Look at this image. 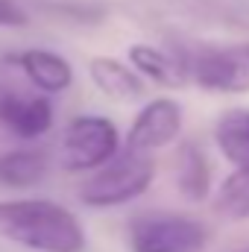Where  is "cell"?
<instances>
[{
  "label": "cell",
  "instance_id": "7a4b0ae2",
  "mask_svg": "<svg viewBox=\"0 0 249 252\" xmlns=\"http://www.w3.org/2000/svg\"><path fill=\"white\" fill-rule=\"evenodd\" d=\"M124 9L158 27L249 32V3L244 0H126Z\"/></svg>",
  "mask_w": 249,
  "mask_h": 252
},
{
  "label": "cell",
  "instance_id": "5b68a950",
  "mask_svg": "<svg viewBox=\"0 0 249 252\" xmlns=\"http://www.w3.org/2000/svg\"><path fill=\"white\" fill-rule=\"evenodd\" d=\"M132 252H199L208 241V229L173 211H147L135 214L126 229Z\"/></svg>",
  "mask_w": 249,
  "mask_h": 252
},
{
  "label": "cell",
  "instance_id": "6da1fadb",
  "mask_svg": "<svg viewBox=\"0 0 249 252\" xmlns=\"http://www.w3.org/2000/svg\"><path fill=\"white\" fill-rule=\"evenodd\" d=\"M0 238L32 252H85V229L53 199H0Z\"/></svg>",
  "mask_w": 249,
  "mask_h": 252
},
{
  "label": "cell",
  "instance_id": "7c38bea8",
  "mask_svg": "<svg viewBox=\"0 0 249 252\" xmlns=\"http://www.w3.org/2000/svg\"><path fill=\"white\" fill-rule=\"evenodd\" d=\"M176 188L187 202H202L211 193V164L196 144H182L176 153Z\"/></svg>",
  "mask_w": 249,
  "mask_h": 252
},
{
  "label": "cell",
  "instance_id": "3957f363",
  "mask_svg": "<svg viewBox=\"0 0 249 252\" xmlns=\"http://www.w3.org/2000/svg\"><path fill=\"white\" fill-rule=\"evenodd\" d=\"M156 179V161L150 153H118L106 167L94 170L91 179L82 182L79 199L88 208H115L138 199Z\"/></svg>",
  "mask_w": 249,
  "mask_h": 252
},
{
  "label": "cell",
  "instance_id": "2e32d148",
  "mask_svg": "<svg viewBox=\"0 0 249 252\" xmlns=\"http://www.w3.org/2000/svg\"><path fill=\"white\" fill-rule=\"evenodd\" d=\"M30 24V15L27 9L18 3V0H0V27L6 30H21Z\"/></svg>",
  "mask_w": 249,
  "mask_h": 252
},
{
  "label": "cell",
  "instance_id": "e0dca14e",
  "mask_svg": "<svg viewBox=\"0 0 249 252\" xmlns=\"http://www.w3.org/2000/svg\"><path fill=\"white\" fill-rule=\"evenodd\" d=\"M235 252H249V244H247V247H241V250H235Z\"/></svg>",
  "mask_w": 249,
  "mask_h": 252
},
{
  "label": "cell",
  "instance_id": "9a60e30c",
  "mask_svg": "<svg viewBox=\"0 0 249 252\" xmlns=\"http://www.w3.org/2000/svg\"><path fill=\"white\" fill-rule=\"evenodd\" d=\"M214 211L226 220H249V167H235L214 196Z\"/></svg>",
  "mask_w": 249,
  "mask_h": 252
},
{
  "label": "cell",
  "instance_id": "8992f818",
  "mask_svg": "<svg viewBox=\"0 0 249 252\" xmlns=\"http://www.w3.org/2000/svg\"><path fill=\"white\" fill-rule=\"evenodd\" d=\"M190 82L211 94H249V41L182 47Z\"/></svg>",
  "mask_w": 249,
  "mask_h": 252
},
{
  "label": "cell",
  "instance_id": "277c9868",
  "mask_svg": "<svg viewBox=\"0 0 249 252\" xmlns=\"http://www.w3.org/2000/svg\"><path fill=\"white\" fill-rule=\"evenodd\" d=\"M121 153V132L103 115H76L62 132L59 161L67 173L106 167Z\"/></svg>",
  "mask_w": 249,
  "mask_h": 252
},
{
  "label": "cell",
  "instance_id": "ba28073f",
  "mask_svg": "<svg viewBox=\"0 0 249 252\" xmlns=\"http://www.w3.org/2000/svg\"><path fill=\"white\" fill-rule=\"evenodd\" d=\"M0 126L21 141H35L53 126V103L44 94L0 85Z\"/></svg>",
  "mask_w": 249,
  "mask_h": 252
},
{
  "label": "cell",
  "instance_id": "52a82bcc",
  "mask_svg": "<svg viewBox=\"0 0 249 252\" xmlns=\"http://www.w3.org/2000/svg\"><path fill=\"white\" fill-rule=\"evenodd\" d=\"M182 132V106L170 97L150 100L126 132V150L132 153H156L170 147Z\"/></svg>",
  "mask_w": 249,
  "mask_h": 252
},
{
  "label": "cell",
  "instance_id": "4fadbf2b",
  "mask_svg": "<svg viewBox=\"0 0 249 252\" xmlns=\"http://www.w3.org/2000/svg\"><path fill=\"white\" fill-rule=\"evenodd\" d=\"M47 153L44 150H9L0 156V185L3 188H32L47 176Z\"/></svg>",
  "mask_w": 249,
  "mask_h": 252
},
{
  "label": "cell",
  "instance_id": "30bf717a",
  "mask_svg": "<svg viewBox=\"0 0 249 252\" xmlns=\"http://www.w3.org/2000/svg\"><path fill=\"white\" fill-rule=\"evenodd\" d=\"M15 67L27 76V82L44 94H62L73 85V67L70 62L53 53V50H41V47H30L12 56Z\"/></svg>",
  "mask_w": 249,
  "mask_h": 252
},
{
  "label": "cell",
  "instance_id": "8fae6325",
  "mask_svg": "<svg viewBox=\"0 0 249 252\" xmlns=\"http://www.w3.org/2000/svg\"><path fill=\"white\" fill-rule=\"evenodd\" d=\"M88 76L97 85V91L115 103H132L144 97V79L135 67L112 56H94L88 59Z\"/></svg>",
  "mask_w": 249,
  "mask_h": 252
},
{
  "label": "cell",
  "instance_id": "5bb4252c",
  "mask_svg": "<svg viewBox=\"0 0 249 252\" xmlns=\"http://www.w3.org/2000/svg\"><path fill=\"white\" fill-rule=\"evenodd\" d=\"M214 141L226 161L249 167V109H226L214 124Z\"/></svg>",
  "mask_w": 249,
  "mask_h": 252
},
{
  "label": "cell",
  "instance_id": "9c48e42d",
  "mask_svg": "<svg viewBox=\"0 0 249 252\" xmlns=\"http://www.w3.org/2000/svg\"><path fill=\"white\" fill-rule=\"evenodd\" d=\"M129 64L153 79L156 85H164V88H185L190 82V73H187V59L182 44L176 47H158V44H135L129 47Z\"/></svg>",
  "mask_w": 249,
  "mask_h": 252
}]
</instances>
